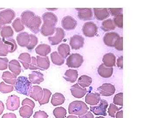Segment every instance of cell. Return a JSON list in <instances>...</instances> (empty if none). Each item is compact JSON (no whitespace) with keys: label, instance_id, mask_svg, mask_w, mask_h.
I'll list each match as a JSON object with an SVG mask.
<instances>
[{"label":"cell","instance_id":"cell-49","mask_svg":"<svg viewBox=\"0 0 157 118\" xmlns=\"http://www.w3.org/2000/svg\"><path fill=\"white\" fill-rule=\"evenodd\" d=\"M123 37H120L115 42L114 47L118 50H123Z\"/></svg>","mask_w":157,"mask_h":118},{"label":"cell","instance_id":"cell-21","mask_svg":"<svg viewBox=\"0 0 157 118\" xmlns=\"http://www.w3.org/2000/svg\"><path fill=\"white\" fill-rule=\"evenodd\" d=\"M44 75L39 71H33L29 74V80L31 83L33 84H40L44 81Z\"/></svg>","mask_w":157,"mask_h":118},{"label":"cell","instance_id":"cell-23","mask_svg":"<svg viewBox=\"0 0 157 118\" xmlns=\"http://www.w3.org/2000/svg\"><path fill=\"white\" fill-rule=\"evenodd\" d=\"M103 64L106 67L112 68L115 65L116 57L112 53L106 54L103 57Z\"/></svg>","mask_w":157,"mask_h":118},{"label":"cell","instance_id":"cell-34","mask_svg":"<svg viewBox=\"0 0 157 118\" xmlns=\"http://www.w3.org/2000/svg\"><path fill=\"white\" fill-rule=\"evenodd\" d=\"M51 58L52 63L55 65L61 66L64 63V58L61 56L57 52H54L51 54Z\"/></svg>","mask_w":157,"mask_h":118},{"label":"cell","instance_id":"cell-37","mask_svg":"<svg viewBox=\"0 0 157 118\" xmlns=\"http://www.w3.org/2000/svg\"><path fill=\"white\" fill-rule=\"evenodd\" d=\"M36 14L34 12L30 11H26L22 12L21 15V20L23 23L24 25L26 26L29 21Z\"/></svg>","mask_w":157,"mask_h":118},{"label":"cell","instance_id":"cell-35","mask_svg":"<svg viewBox=\"0 0 157 118\" xmlns=\"http://www.w3.org/2000/svg\"><path fill=\"white\" fill-rule=\"evenodd\" d=\"M115 25L113 21L108 19L104 21L102 23V29L104 31H109L115 29Z\"/></svg>","mask_w":157,"mask_h":118},{"label":"cell","instance_id":"cell-7","mask_svg":"<svg viewBox=\"0 0 157 118\" xmlns=\"http://www.w3.org/2000/svg\"><path fill=\"white\" fill-rule=\"evenodd\" d=\"M82 30L86 37H94L97 34L98 28L94 23L89 22L84 24Z\"/></svg>","mask_w":157,"mask_h":118},{"label":"cell","instance_id":"cell-30","mask_svg":"<svg viewBox=\"0 0 157 118\" xmlns=\"http://www.w3.org/2000/svg\"><path fill=\"white\" fill-rule=\"evenodd\" d=\"M65 101L64 96L59 93H56L52 95L51 103L53 106H56L64 103Z\"/></svg>","mask_w":157,"mask_h":118},{"label":"cell","instance_id":"cell-20","mask_svg":"<svg viewBox=\"0 0 157 118\" xmlns=\"http://www.w3.org/2000/svg\"><path fill=\"white\" fill-rule=\"evenodd\" d=\"M100 100L101 96L98 93H89L86 96V102L90 105H97L99 103Z\"/></svg>","mask_w":157,"mask_h":118},{"label":"cell","instance_id":"cell-45","mask_svg":"<svg viewBox=\"0 0 157 118\" xmlns=\"http://www.w3.org/2000/svg\"><path fill=\"white\" fill-rule=\"evenodd\" d=\"M121 108H118L115 104H110L108 109V114H109V116L112 117H115L116 113Z\"/></svg>","mask_w":157,"mask_h":118},{"label":"cell","instance_id":"cell-14","mask_svg":"<svg viewBox=\"0 0 157 118\" xmlns=\"http://www.w3.org/2000/svg\"><path fill=\"white\" fill-rule=\"evenodd\" d=\"M16 39L20 46L27 47L30 42V34L26 32H23L17 35Z\"/></svg>","mask_w":157,"mask_h":118},{"label":"cell","instance_id":"cell-28","mask_svg":"<svg viewBox=\"0 0 157 118\" xmlns=\"http://www.w3.org/2000/svg\"><path fill=\"white\" fill-rule=\"evenodd\" d=\"M94 15L96 18L99 20H103L109 17V14L106 9H94Z\"/></svg>","mask_w":157,"mask_h":118},{"label":"cell","instance_id":"cell-41","mask_svg":"<svg viewBox=\"0 0 157 118\" xmlns=\"http://www.w3.org/2000/svg\"><path fill=\"white\" fill-rule=\"evenodd\" d=\"M43 90L44 92L43 97L42 99L39 101V104L41 105L48 103L49 102V99L52 95L51 92L49 90L45 88H44Z\"/></svg>","mask_w":157,"mask_h":118},{"label":"cell","instance_id":"cell-29","mask_svg":"<svg viewBox=\"0 0 157 118\" xmlns=\"http://www.w3.org/2000/svg\"><path fill=\"white\" fill-rule=\"evenodd\" d=\"M3 80L7 83L12 85H15L17 81V76L14 73H11L9 71L4 72L2 76Z\"/></svg>","mask_w":157,"mask_h":118},{"label":"cell","instance_id":"cell-27","mask_svg":"<svg viewBox=\"0 0 157 118\" xmlns=\"http://www.w3.org/2000/svg\"><path fill=\"white\" fill-rule=\"evenodd\" d=\"M51 49L50 46L47 44H40L36 49L37 54L42 57H46L51 52Z\"/></svg>","mask_w":157,"mask_h":118},{"label":"cell","instance_id":"cell-54","mask_svg":"<svg viewBox=\"0 0 157 118\" xmlns=\"http://www.w3.org/2000/svg\"><path fill=\"white\" fill-rule=\"evenodd\" d=\"M79 118H94V115L90 112H88L83 115L79 116Z\"/></svg>","mask_w":157,"mask_h":118},{"label":"cell","instance_id":"cell-59","mask_svg":"<svg viewBox=\"0 0 157 118\" xmlns=\"http://www.w3.org/2000/svg\"><path fill=\"white\" fill-rule=\"evenodd\" d=\"M67 118H78V117L76 116L70 115L68 116Z\"/></svg>","mask_w":157,"mask_h":118},{"label":"cell","instance_id":"cell-19","mask_svg":"<svg viewBox=\"0 0 157 118\" xmlns=\"http://www.w3.org/2000/svg\"><path fill=\"white\" fill-rule=\"evenodd\" d=\"M78 11V16L79 19L83 21L89 20L92 18L93 12L90 9H76Z\"/></svg>","mask_w":157,"mask_h":118},{"label":"cell","instance_id":"cell-11","mask_svg":"<svg viewBox=\"0 0 157 118\" xmlns=\"http://www.w3.org/2000/svg\"><path fill=\"white\" fill-rule=\"evenodd\" d=\"M65 36L64 31L60 28L56 29V33L53 37H49L48 41L51 45H56L62 42Z\"/></svg>","mask_w":157,"mask_h":118},{"label":"cell","instance_id":"cell-51","mask_svg":"<svg viewBox=\"0 0 157 118\" xmlns=\"http://www.w3.org/2000/svg\"><path fill=\"white\" fill-rule=\"evenodd\" d=\"M21 104L23 106L25 105H29V106H30L33 108H34L35 107V104L34 101L28 98H26L23 100Z\"/></svg>","mask_w":157,"mask_h":118},{"label":"cell","instance_id":"cell-31","mask_svg":"<svg viewBox=\"0 0 157 118\" xmlns=\"http://www.w3.org/2000/svg\"><path fill=\"white\" fill-rule=\"evenodd\" d=\"M33 109L30 106L27 105H23L19 110L20 115L24 118H29L33 115Z\"/></svg>","mask_w":157,"mask_h":118},{"label":"cell","instance_id":"cell-3","mask_svg":"<svg viewBox=\"0 0 157 118\" xmlns=\"http://www.w3.org/2000/svg\"><path fill=\"white\" fill-rule=\"evenodd\" d=\"M89 108L84 102L80 101H75L69 104V113L70 114L81 116L86 113Z\"/></svg>","mask_w":157,"mask_h":118},{"label":"cell","instance_id":"cell-32","mask_svg":"<svg viewBox=\"0 0 157 118\" xmlns=\"http://www.w3.org/2000/svg\"><path fill=\"white\" fill-rule=\"evenodd\" d=\"M92 82V79L87 75H82L78 78V84L81 87L85 88L89 86Z\"/></svg>","mask_w":157,"mask_h":118},{"label":"cell","instance_id":"cell-5","mask_svg":"<svg viewBox=\"0 0 157 118\" xmlns=\"http://www.w3.org/2000/svg\"><path fill=\"white\" fill-rule=\"evenodd\" d=\"M108 104L107 101L104 99L100 100L99 104L97 106H90V111L97 116H107V109Z\"/></svg>","mask_w":157,"mask_h":118},{"label":"cell","instance_id":"cell-47","mask_svg":"<svg viewBox=\"0 0 157 118\" xmlns=\"http://www.w3.org/2000/svg\"><path fill=\"white\" fill-rule=\"evenodd\" d=\"M123 93L122 92L118 93L113 98V103L114 104L123 106Z\"/></svg>","mask_w":157,"mask_h":118},{"label":"cell","instance_id":"cell-13","mask_svg":"<svg viewBox=\"0 0 157 118\" xmlns=\"http://www.w3.org/2000/svg\"><path fill=\"white\" fill-rule=\"evenodd\" d=\"M84 39L80 35H74L70 39V44L73 49L77 50L83 47Z\"/></svg>","mask_w":157,"mask_h":118},{"label":"cell","instance_id":"cell-24","mask_svg":"<svg viewBox=\"0 0 157 118\" xmlns=\"http://www.w3.org/2000/svg\"><path fill=\"white\" fill-rule=\"evenodd\" d=\"M78 71L77 70L70 69L66 71L63 77L67 81L74 83L78 78Z\"/></svg>","mask_w":157,"mask_h":118},{"label":"cell","instance_id":"cell-52","mask_svg":"<svg viewBox=\"0 0 157 118\" xmlns=\"http://www.w3.org/2000/svg\"><path fill=\"white\" fill-rule=\"evenodd\" d=\"M29 69L31 70H37L38 69L37 65L36 58L33 57L31 58V62Z\"/></svg>","mask_w":157,"mask_h":118},{"label":"cell","instance_id":"cell-2","mask_svg":"<svg viewBox=\"0 0 157 118\" xmlns=\"http://www.w3.org/2000/svg\"><path fill=\"white\" fill-rule=\"evenodd\" d=\"M32 87V84L27 77L20 76L17 79L14 85L15 91L19 94L29 96Z\"/></svg>","mask_w":157,"mask_h":118},{"label":"cell","instance_id":"cell-62","mask_svg":"<svg viewBox=\"0 0 157 118\" xmlns=\"http://www.w3.org/2000/svg\"><path fill=\"white\" fill-rule=\"evenodd\" d=\"M95 118H105L103 117H102V116H99V117H96Z\"/></svg>","mask_w":157,"mask_h":118},{"label":"cell","instance_id":"cell-46","mask_svg":"<svg viewBox=\"0 0 157 118\" xmlns=\"http://www.w3.org/2000/svg\"><path fill=\"white\" fill-rule=\"evenodd\" d=\"M30 42L27 48L29 50H33L38 43V38L33 34H30Z\"/></svg>","mask_w":157,"mask_h":118},{"label":"cell","instance_id":"cell-1","mask_svg":"<svg viewBox=\"0 0 157 118\" xmlns=\"http://www.w3.org/2000/svg\"><path fill=\"white\" fill-rule=\"evenodd\" d=\"M42 19L44 22L41 28V33L45 37L53 35L58 22L56 15L52 12H46L42 15Z\"/></svg>","mask_w":157,"mask_h":118},{"label":"cell","instance_id":"cell-33","mask_svg":"<svg viewBox=\"0 0 157 118\" xmlns=\"http://www.w3.org/2000/svg\"><path fill=\"white\" fill-rule=\"evenodd\" d=\"M58 51L59 54L63 58H67L70 53V47L68 44L63 43L61 44L58 47Z\"/></svg>","mask_w":157,"mask_h":118},{"label":"cell","instance_id":"cell-43","mask_svg":"<svg viewBox=\"0 0 157 118\" xmlns=\"http://www.w3.org/2000/svg\"><path fill=\"white\" fill-rule=\"evenodd\" d=\"M13 90H14L13 86L6 85L4 82H2L0 83V92H1L6 94V93L11 92Z\"/></svg>","mask_w":157,"mask_h":118},{"label":"cell","instance_id":"cell-12","mask_svg":"<svg viewBox=\"0 0 157 118\" xmlns=\"http://www.w3.org/2000/svg\"><path fill=\"white\" fill-rule=\"evenodd\" d=\"M61 24L63 28L69 31L74 30L77 26V22L73 18L70 16H67L63 18Z\"/></svg>","mask_w":157,"mask_h":118},{"label":"cell","instance_id":"cell-6","mask_svg":"<svg viewBox=\"0 0 157 118\" xmlns=\"http://www.w3.org/2000/svg\"><path fill=\"white\" fill-rule=\"evenodd\" d=\"M42 20L41 18L38 15H35L29 21L25 26L29 29L34 34H37L39 32Z\"/></svg>","mask_w":157,"mask_h":118},{"label":"cell","instance_id":"cell-36","mask_svg":"<svg viewBox=\"0 0 157 118\" xmlns=\"http://www.w3.org/2000/svg\"><path fill=\"white\" fill-rule=\"evenodd\" d=\"M1 36L3 38L9 39V38L12 37L14 34V32L9 26L3 27L1 32Z\"/></svg>","mask_w":157,"mask_h":118},{"label":"cell","instance_id":"cell-58","mask_svg":"<svg viewBox=\"0 0 157 118\" xmlns=\"http://www.w3.org/2000/svg\"><path fill=\"white\" fill-rule=\"evenodd\" d=\"M123 111L118 112L116 114V118H123Z\"/></svg>","mask_w":157,"mask_h":118},{"label":"cell","instance_id":"cell-57","mask_svg":"<svg viewBox=\"0 0 157 118\" xmlns=\"http://www.w3.org/2000/svg\"><path fill=\"white\" fill-rule=\"evenodd\" d=\"M4 109H5L4 104L2 101H0V115L2 114Z\"/></svg>","mask_w":157,"mask_h":118},{"label":"cell","instance_id":"cell-48","mask_svg":"<svg viewBox=\"0 0 157 118\" xmlns=\"http://www.w3.org/2000/svg\"><path fill=\"white\" fill-rule=\"evenodd\" d=\"M47 114L43 111L39 110L36 112L33 116V118H48Z\"/></svg>","mask_w":157,"mask_h":118},{"label":"cell","instance_id":"cell-9","mask_svg":"<svg viewBox=\"0 0 157 118\" xmlns=\"http://www.w3.org/2000/svg\"><path fill=\"white\" fill-rule=\"evenodd\" d=\"M15 17V12L11 9H6L0 12V19L4 25L10 23Z\"/></svg>","mask_w":157,"mask_h":118},{"label":"cell","instance_id":"cell-8","mask_svg":"<svg viewBox=\"0 0 157 118\" xmlns=\"http://www.w3.org/2000/svg\"><path fill=\"white\" fill-rule=\"evenodd\" d=\"M7 109L11 111L17 110L20 106V99L16 95H11L8 97L6 101Z\"/></svg>","mask_w":157,"mask_h":118},{"label":"cell","instance_id":"cell-40","mask_svg":"<svg viewBox=\"0 0 157 118\" xmlns=\"http://www.w3.org/2000/svg\"><path fill=\"white\" fill-rule=\"evenodd\" d=\"M9 53V47L4 39L0 38V56H6Z\"/></svg>","mask_w":157,"mask_h":118},{"label":"cell","instance_id":"cell-42","mask_svg":"<svg viewBox=\"0 0 157 118\" xmlns=\"http://www.w3.org/2000/svg\"><path fill=\"white\" fill-rule=\"evenodd\" d=\"M5 42L9 47V53H13L16 50L17 48V45L15 40L13 39H7L3 38Z\"/></svg>","mask_w":157,"mask_h":118},{"label":"cell","instance_id":"cell-17","mask_svg":"<svg viewBox=\"0 0 157 118\" xmlns=\"http://www.w3.org/2000/svg\"><path fill=\"white\" fill-rule=\"evenodd\" d=\"M70 91L73 96L75 98H78L84 97L87 92L86 88L81 87L78 84H76L72 86L70 88Z\"/></svg>","mask_w":157,"mask_h":118},{"label":"cell","instance_id":"cell-61","mask_svg":"<svg viewBox=\"0 0 157 118\" xmlns=\"http://www.w3.org/2000/svg\"><path fill=\"white\" fill-rule=\"evenodd\" d=\"M58 9H47L49 11H54V10H57Z\"/></svg>","mask_w":157,"mask_h":118},{"label":"cell","instance_id":"cell-25","mask_svg":"<svg viewBox=\"0 0 157 118\" xmlns=\"http://www.w3.org/2000/svg\"><path fill=\"white\" fill-rule=\"evenodd\" d=\"M18 60L25 70L29 69L31 62V56L29 54L26 53L21 54L18 57Z\"/></svg>","mask_w":157,"mask_h":118},{"label":"cell","instance_id":"cell-4","mask_svg":"<svg viewBox=\"0 0 157 118\" xmlns=\"http://www.w3.org/2000/svg\"><path fill=\"white\" fill-rule=\"evenodd\" d=\"M83 62L82 56L78 53H73L67 59V65L69 68H78L81 66Z\"/></svg>","mask_w":157,"mask_h":118},{"label":"cell","instance_id":"cell-39","mask_svg":"<svg viewBox=\"0 0 157 118\" xmlns=\"http://www.w3.org/2000/svg\"><path fill=\"white\" fill-rule=\"evenodd\" d=\"M53 113L56 118H64L67 115V112L63 107H59L55 108Z\"/></svg>","mask_w":157,"mask_h":118},{"label":"cell","instance_id":"cell-22","mask_svg":"<svg viewBox=\"0 0 157 118\" xmlns=\"http://www.w3.org/2000/svg\"><path fill=\"white\" fill-rule=\"evenodd\" d=\"M98 72L102 77L109 78L112 76L113 73V68L106 67L103 64L98 68Z\"/></svg>","mask_w":157,"mask_h":118},{"label":"cell","instance_id":"cell-55","mask_svg":"<svg viewBox=\"0 0 157 118\" xmlns=\"http://www.w3.org/2000/svg\"><path fill=\"white\" fill-rule=\"evenodd\" d=\"M2 118H17L16 115L13 113H8L5 114L2 117Z\"/></svg>","mask_w":157,"mask_h":118},{"label":"cell","instance_id":"cell-56","mask_svg":"<svg viewBox=\"0 0 157 118\" xmlns=\"http://www.w3.org/2000/svg\"><path fill=\"white\" fill-rule=\"evenodd\" d=\"M117 65L118 68L123 69V56L120 57L117 59Z\"/></svg>","mask_w":157,"mask_h":118},{"label":"cell","instance_id":"cell-53","mask_svg":"<svg viewBox=\"0 0 157 118\" xmlns=\"http://www.w3.org/2000/svg\"><path fill=\"white\" fill-rule=\"evenodd\" d=\"M109 11L110 13L113 15H116L120 14H121L123 11V9L119 8V9H113V8H110L109 9Z\"/></svg>","mask_w":157,"mask_h":118},{"label":"cell","instance_id":"cell-18","mask_svg":"<svg viewBox=\"0 0 157 118\" xmlns=\"http://www.w3.org/2000/svg\"><path fill=\"white\" fill-rule=\"evenodd\" d=\"M37 65L38 69L42 70H47L50 66V61L48 57L37 56Z\"/></svg>","mask_w":157,"mask_h":118},{"label":"cell","instance_id":"cell-16","mask_svg":"<svg viewBox=\"0 0 157 118\" xmlns=\"http://www.w3.org/2000/svg\"><path fill=\"white\" fill-rule=\"evenodd\" d=\"M118 34L115 32H110L105 34L104 37V43L107 46H114L117 40L119 38Z\"/></svg>","mask_w":157,"mask_h":118},{"label":"cell","instance_id":"cell-44","mask_svg":"<svg viewBox=\"0 0 157 118\" xmlns=\"http://www.w3.org/2000/svg\"><path fill=\"white\" fill-rule=\"evenodd\" d=\"M123 15L122 13H121L115 16L113 19V22L115 25L117 26L118 27L120 28H123Z\"/></svg>","mask_w":157,"mask_h":118},{"label":"cell","instance_id":"cell-60","mask_svg":"<svg viewBox=\"0 0 157 118\" xmlns=\"http://www.w3.org/2000/svg\"><path fill=\"white\" fill-rule=\"evenodd\" d=\"M4 25H3L2 22V20H1V19H0V29L2 28V26Z\"/></svg>","mask_w":157,"mask_h":118},{"label":"cell","instance_id":"cell-26","mask_svg":"<svg viewBox=\"0 0 157 118\" xmlns=\"http://www.w3.org/2000/svg\"><path fill=\"white\" fill-rule=\"evenodd\" d=\"M9 70L16 76H18L21 71V66L17 60H13L9 63Z\"/></svg>","mask_w":157,"mask_h":118},{"label":"cell","instance_id":"cell-50","mask_svg":"<svg viewBox=\"0 0 157 118\" xmlns=\"http://www.w3.org/2000/svg\"><path fill=\"white\" fill-rule=\"evenodd\" d=\"M9 60L6 58H0V70H6L8 68Z\"/></svg>","mask_w":157,"mask_h":118},{"label":"cell","instance_id":"cell-38","mask_svg":"<svg viewBox=\"0 0 157 118\" xmlns=\"http://www.w3.org/2000/svg\"><path fill=\"white\" fill-rule=\"evenodd\" d=\"M12 26L14 29V30L16 32H20L23 30L25 27L22 21L21 18H16L12 23Z\"/></svg>","mask_w":157,"mask_h":118},{"label":"cell","instance_id":"cell-15","mask_svg":"<svg viewBox=\"0 0 157 118\" xmlns=\"http://www.w3.org/2000/svg\"><path fill=\"white\" fill-rule=\"evenodd\" d=\"M44 92L39 86H33L31 88L29 96L36 101H39L42 99Z\"/></svg>","mask_w":157,"mask_h":118},{"label":"cell","instance_id":"cell-10","mask_svg":"<svg viewBox=\"0 0 157 118\" xmlns=\"http://www.w3.org/2000/svg\"><path fill=\"white\" fill-rule=\"evenodd\" d=\"M98 90L101 96H110L114 94L116 89L113 85L109 83H105L99 87Z\"/></svg>","mask_w":157,"mask_h":118}]
</instances>
